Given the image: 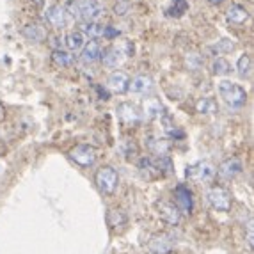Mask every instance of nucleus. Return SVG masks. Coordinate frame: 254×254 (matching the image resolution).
Returning a JSON list of instances; mask_svg holds the SVG:
<instances>
[{"mask_svg": "<svg viewBox=\"0 0 254 254\" xmlns=\"http://www.w3.org/2000/svg\"><path fill=\"white\" fill-rule=\"evenodd\" d=\"M219 94L228 105L231 107H242L247 102V93L246 89L238 84H233L229 80H222L219 84Z\"/></svg>", "mask_w": 254, "mask_h": 254, "instance_id": "f257e3e1", "label": "nucleus"}, {"mask_svg": "<svg viewBox=\"0 0 254 254\" xmlns=\"http://www.w3.org/2000/svg\"><path fill=\"white\" fill-rule=\"evenodd\" d=\"M94 182H96L98 190L102 192V194L110 195V194H114L119 185V174L114 167L107 165V167L98 169L96 176H94Z\"/></svg>", "mask_w": 254, "mask_h": 254, "instance_id": "f03ea898", "label": "nucleus"}, {"mask_svg": "<svg viewBox=\"0 0 254 254\" xmlns=\"http://www.w3.org/2000/svg\"><path fill=\"white\" fill-rule=\"evenodd\" d=\"M185 176L192 183H210L215 178V167L210 162H195L187 167Z\"/></svg>", "mask_w": 254, "mask_h": 254, "instance_id": "7ed1b4c3", "label": "nucleus"}, {"mask_svg": "<svg viewBox=\"0 0 254 254\" xmlns=\"http://www.w3.org/2000/svg\"><path fill=\"white\" fill-rule=\"evenodd\" d=\"M208 203L212 204V208H215L217 212H229L231 210V192L224 187H212L206 192Z\"/></svg>", "mask_w": 254, "mask_h": 254, "instance_id": "20e7f679", "label": "nucleus"}, {"mask_svg": "<svg viewBox=\"0 0 254 254\" xmlns=\"http://www.w3.org/2000/svg\"><path fill=\"white\" fill-rule=\"evenodd\" d=\"M69 157L80 167H91L96 162V149L89 144H78L69 151Z\"/></svg>", "mask_w": 254, "mask_h": 254, "instance_id": "39448f33", "label": "nucleus"}, {"mask_svg": "<svg viewBox=\"0 0 254 254\" xmlns=\"http://www.w3.org/2000/svg\"><path fill=\"white\" fill-rule=\"evenodd\" d=\"M174 249V240L173 235L169 233H160L151 237L148 244V251L151 254H171Z\"/></svg>", "mask_w": 254, "mask_h": 254, "instance_id": "423d86ee", "label": "nucleus"}, {"mask_svg": "<svg viewBox=\"0 0 254 254\" xmlns=\"http://www.w3.org/2000/svg\"><path fill=\"white\" fill-rule=\"evenodd\" d=\"M78 13L85 21H96L103 14V5L98 0H78Z\"/></svg>", "mask_w": 254, "mask_h": 254, "instance_id": "0eeeda50", "label": "nucleus"}, {"mask_svg": "<svg viewBox=\"0 0 254 254\" xmlns=\"http://www.w3.org/2000/svg\"><path fill=\"white\" fill-rule=\"evenodd\" d=\"M242 171H244V165H242V162L238 158H228V160H224L217 167L215 174H219V178L229 182V180L237 178L238 174H242Z\"/></svg>", "mask_w": 254, "mask_h": 254, "instance_id": "6e6552de", "label": "nucleus"}, {"mask_svg": "<svg viewBox=\"0 0 254 254\" xmlns=\"http://www.w3.org/2000/svg\"><path fill=\"white\" fill-rule=\"evenodd\" d=\"M174 199L178 206L180 213H192L194 210V199H192V192L189 190L187 185H178L174 190Z\"/></svg>", "mask_w": 254, "mask_h": 254, "instance_id": "1a4fd4ad", "label": "nucleus"}, {"mask_svg": "<svg viewBox=\"0 0 254 254\" xmlns=\"http://www.w3.org/2000/svg\"><path fill=\"white\" fill-rule=\"evenodd\" d=\"M158 215L164 222L171 226H176L180 224V220H182V213H180L178 206L174 203H167V201H162L158 203Z\"/></svg>", "mask_w": 254, "mask_h": 254, "instance_id": "9d476101", "label": "nucleus"}, {"mask_svg": "<svg viewBox=\"0 0 254 254\" xmlns=\"http://www.w3.org/2000/svg\"><path fill=\"white\" fill-rule=\"evenodd\" d=\"M118 118L121 119V123L127 127H133L140 121V112L137 110L135 105L131 103H121L118 107Z\"/></svg>", "mask_w": 254, "mask_h": 254, "instance_id": "9b49d317", "label": "nucleus"}, {"mask_svg": "<svg viewBox=\"0 0 254 254\" xmlns=\"http://www.w3.org/2000/svg\"><path fill=\"white\" fill-rule=\"evenodd\" d=\"M153 89V78L148 75H137L133 76L128 84V91L133 94H148Z\"/></svg>", "mask_w": 254, "mask_h": 254, "instance_id": "f8f14e48", "label": "nucleus"}, {"mask_svg": "<svg viewBox=\"0 0 254 254\" xmlns=\"http://www.w3.org/2000/svg\"><path fill=\"white\" fill-rule=\"evenodd\" d=\"M125 57H127V55H125V52L121 50V48L110 47L102 54L103 66H107V68H118L119 64L125 61Z\"/></svg>", "mask_w": 254, "mask_h": 254, "instance_id": "ddd939ff", "label": "nucleus"}, {"mask_svg": "<svg viewBox=\"0 0 254 254\" xmlns=\"http://www.w3.org/2000/svg\"><path fill=\"white\" fill-rule=\"evenodd\" d=\"M128 84H130V78H128V75L125 71L110 73L109 80H107V85L114 93H125V91H128Z\"/></svg>", "mask_w": 254, "mask_h": 254, "instance_id": "4468645a", "label": "nucleus"}, {"mask_svg": "<svg viewBox=\"0 0 254 254\" xmlns=\"http://www.w3.org/2000/svg\"><path fill=\"white\" fill-rule=\"evenodd\" d=\"M45 16H47L48 23L52 27H55V29H63L66 25V13H64L63 5H52V7H48Z\"/></svg>", "mask_w": 254, "mask_h": 254, "instance_id": "2eb2a0df", "label": "nucleus"}, {"mask_svg": "<svg viewBox=\"0 0 254 254\" xmlns=\"http://www.w3.org/2000/svg\"><path fill=\"white\" fill-rule=\"evenodd\" d=\"M102 45L98 41H89V43H85L84 48H82V61L84 63H96V61L102 59Z\"/></svg>", "mask_w": 254, "mask_h": 254, "instance_id": "dca6fc26", "label": "nucleus"}, {"mask_svg": "<svg viewBox=\"0 0 254 254\" xmlns=\"http://www.w3.org/2000/svg\"><path fill=\"white\" fill-rule=\"evenodd\" d=\"M229 23L233 25H244L247 20H249V11H247L244 5L240 4H233L231 7L228 9V14H226Z\"/></svg>", "mask_w": 254, "mask_h": 254, "instance_id": "f3484780", "label": "nucleus"}, {"mask_svg": "<svg viewBox=\"0 0 254 254\" xmlns=\"http://www.w3.org/2000/svg\"><path fill=\"white\" fill-rule=\"evenodd\" d=\"M64 45L68 47L69 52L82 50L85 45V34H82L80 30H71V32L66 34V38H64Z\"/></svg>", "mask_w": 254, "mask_h": 254, "instance_id": "a211bd4d", "label": "nucleus"}, {"mask_svg": "<svg viewBox=\"0 0 254 254\" xmlns=\"http://www.w3.org/2000/svg\"><path fill=\"white\" fill-rule=\"evenodd\" d=\"M144 114L149 119H157L164 118L165 116V107L160 103V100H155V98H149L148 102L144 103Z\"/></svg>", "mask_w": 254, "mask_h": 254, "instance_id": "6ab92c4d", "label": "nucleus"}, {"mask_svg": "<svg viewBox=\"0 0 254 254\" xmlns=\"http://www.w3.org/2000/svg\"><path fill=\"white\" fill-rule=\"evenodd\" d=\"M107 224L112 229H118L127 224V215H125L123 210H109V213H107Z\"/></svg>", "mask_w": 254, "mask_h": 254, "instance_id": "aec40b11", "label": "nucleus"}, {"mask_svg": "<svg viewBox=\"0 0 254 254\" xmlns=\"http://www.w3.org/2000/svg\"><path fill=\"white\" fill-rule=\"evenodd\" d=\"M23 36H25L27 39H30V41L41 43L43 39L47 38V32L39 25H27L25 29H23Z\"/></svg>", "mask_w": 254, "mask_h": 254, "instance_id": "412c9836", "label": "nucleus"}, {"mask_svg": "<svg viewBox=\"0 0 254 254\" xmlns=\"http://www.w3.org/2000/svg\"><path fill=\"white\" fill-rule=\"evenodd\" d=\"M148 146L157 157H165L167 151H169V144H167V140L164 139H155V137H149L148 140Z\"/></svg>", "mask_w": 254, "mask_h": 254, "instance_id": "4be33fe9", "label": "nucleus"}, {"mask_svg": "<svg viewBox=\"0 0 254 254\" xmlns=\"http://www.w3.org/2000/svg\"><path fill=\"white\" fill-rule=\"evenodd\" d=\"M195 110L201 114H215L219 107H217V102L213 98H201L199 102L195 103Z\"/></svg>", "mask_w": 254, "mask_h": 254, "instance_id": "5701e85b", "label": "nucleus"}, {"mask_svg": "<svg viewBox=\"0 0 254 254\" xmlns=\"http://www.w3.org/2000/svg\"><path fill=\"white\" fill-rule=\"evenodd\" d=\"M52 59H54V63L57 64V66L66 68V66H69V64L73 63V55L69 54V52L63 50V48H55V50L52 52Z\"/></svg>", "mask_w": 254, "mask_h": 254, "instance_id": "b1692460", "label": "nucleus"}, {"mask_svg": "<svg viewBox=\"0 0 254 254\" xmlns=\"http://www.w3.org/2000/svg\"><path fill=\"white\" fill-rule=\"evenodd\" d=\"M187 9H189V2L187 0H173L171 7L167 9V16L180 18L187 13Z\"/></svg>", "mask_w": 254, "mask_h": 254, "instance_id": "393cba45", "label": "nucleus"}, {"mask_svg": "<svg viewBox=\"0 0 254 254\" xmlns=\"http://www.w3.org/2000/svg\"><path fill=\"white\" fill-rule=\"evenodd\" d=\"M82 34H89L91 38H102L103 36V25L94 23V21H85L82 25Z\"/></svg>", "mask_w": 254, "mask_h": 254, "instance_id": "a878e982", "label": "nucleus"}, {"mask_svg": "<svg viewBox=\"0 0 254 254\" xmlns=\"http://www.w3.org/2000/svg\"><path fill=\"white\" fill-rule=\"evenodd\" d=\"M237 69H238V75L240 76H249L251 71H253V61L247 54H244L238 59V64H237Z\"/></svg>", "mask_w": 254, "mask_h": 254, "instance_id": "bb28decb", "label": "nucleus"}, {"mask_svg": "<svg viewBox=\"0 0 254 254\" xmlns=\"http://www.w3.org/2000/svg\"><path fill=\"white\" fill-rule=\"evenodd\" d=\"M164 130H165V133H167V135L174 137V139H182V137L185 135V133H183V130H180L176 125L171 123V121L165 118V116H164Z\"/></svg>", "mask_w": 254, "mask_h": 254, "instance_id": "cd10ccee", "label": "nucleus"}, {"mask_svg": "<svg viewBox=\"0 0 254 254\" xmlns=\"http://www.w3.org/2000/svg\"><path fill=\"white\" fill-rule=\"evenodd\" d=\"M229 71H231V66H229L228 61L222 59V57H219V59L213 63V73H215V75H228Z\"/></svg>", "mask_w": 254, "mask_h": 254, "instance_id": "c85d7f7f", "label": "nucleus"}, {"mask_svg": "<svg viewBox=\"0 0 254 254\" xmlns=\"http://www.w3.org/2000/svg\"><path fill=\"white\" fill-rule=\"evenodd\" d=\"M64 13H68L71 18H80V13H78V0H68L64 4Z\"/></svg>", "mask_w": 254, "mask_h": 254, "instance_id": "c756f323", "label": "nucleus"}, {"mask_svg": "<svg viewBox=\"0 0 254 254\" xmlns=\"http://www.w3.org/2000/svg\"><path fill=\"white\" fill-rule=\"evenodd\" d=\"M119 36V30L114 27H103V38L105 39H114Z\"/></svg>", "mask_w": 254, "mask_h": 254, "instance_id": "7c9ffc66", "label": "nucleus"}, {"mask_svg": "<svg viewBox=\"0 0 254 254\" xmlns=\"http://www.w3.org/2000/svg\"><path fill=\"white\" fill-rule=\"evenodd\" d=\"M128 9H130V4H128V2H125V4H118V5H116L114 11H116V14L123 16V14L128 13Z\"/></svg>", "mask_w": 254, "mask_h": 254, "instance_id": "2f4dec72", "label": "nucleus"}, {"mask_svg": "<svg viewBox=\"0 0 254 254\" xmlns=\"http://www.w3.org/2000/svg\"><path fill=\"white\" fill-rule=\"evenodd\" d=\"M253 240H254V233H253V220H249V224H247V244H249V249H253Z\"/></svg>", "mask_w": 254, "mask_h": 254, "instance_id": "473e14b6", "label": "nucleus"}, {"mask_svg": "<svg viewBox=\"0 0 254 254\" xmlns=\"http://www.w3.org/2000/svg\"><path fill=\"white\" fill-rule=\"evenodd\" d=\"M208 2H210V4H213V5H219V4H222L224 0H208Z\"/></svg>", "mask_w": 254, "mask_h": 254, "instance_id": "72a5a7b5", "label": "nucleus"}, {"mask_svg": "<svg viewBox=\"0 0 254 254\" xmlns=\"http://www.w3.org/2000/svg\"><path fill=\"white\" fill-rule=\"evenodd\" d=\"M2 116H4V107L0 105V118H2Z\"/></svg>", "mask_w": 254, "mask_h": 254, "instance_id": "f704fd0d", "label": "nucleus"}]
</instances>
